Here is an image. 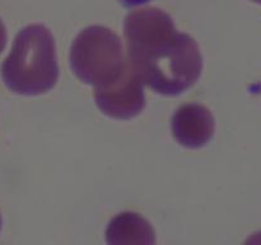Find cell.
<instances>
[{
  "instance_id": "cell-4",
  "label": "cell",
  "mask_w": 261,
  "mask_h": 245,
  "mask_svg": "<svg viewBox=\"0 0 261 245\" xmlns=\"http://www.w3.org/2000/svg\"><path fill=\"white\" fill-rule=\"evenodd\" d=\"M94 100L105 115L114 119L127 120L144 110V84L127 64L117 81L94 88Z\"/></svg>"
},
{
  "instance_id": "cell-7",
  "label": "cell",
  "mask_w": 261,
  "mask_h": 245,
  "mask_svg": "<svg viewBox=\"0 0 261 245\" xmlns=\"http://www.w3.org/2000/svg\"><path fill=\"white\" fill-rule=\"evenodd\" d=\"M5 45H7V30H5L3 20L0 19V54L4 51Z\"/></svg>"
},
{
  "instance_id": "cell-9",
  "label": "cell",
  "mask_w": 261,
  "mask_h": 245,
  "mask_svg": "<svg viewBox=\"0 0 261 245\" xmlns=\"http://www.w3.org/2000/svg\"><path fill=\"white\" fill-rule=\"evenodd\" d=\"M251 2H254V3H257V4H261V0H251Z\"/></svg>"
},
{
  "instance_id": "cell-1",
  "label": "cell",
  "mask_w": 261,
  "mask_h": 245,
  "mask_svg": "<svg viewBox=\"0 0 261 245\" xmlns=\"http://www.w3.org/2000/svg\"><path fill=\"white\" fill-rule=\"evenodd\" d=\"M127 64L135 76L163 96H177L198 82L203 58L193 37L178 32L155 7L135 9L124 22Z\"/></svg>"
},
{
  "instance_id": "cell-5",
  "label": "cell",
  "mask_w": 261,
  "mask_h": 245,
  "mask_svg": "<svg viewBox=\"0 0 261 245\" xmlns=\"http://www.w3.org/2000/svg\"><path fill=\"white\" fill-rule=\"evenodd\" d=\"M172 134L186 148L204 147L214 134V117L205 106L188 104L178 107L172 116Z\"/></svg>"
},
{
  "instance_id": "cell-3",
  "label": "cell",
  "mask_w": 261,
  "mask_h": 245,
  "mask_svg": "<svg viewBox=\"0 0 261 245\" xmlns=\"http://www.w3.org/2000/svg\"><path fill=\"white\" fill-rule=\"evenodd\" d=\"M69 60L76 78L94 88L117 81L127 66L121 40L103 26L84 28L71 43Z\"/></svg>"
},
{
  "instance_id": "cell-10",
  "label": "cell",
  "mask_w": 261,
  "mask_h": 245,
  "mask_svg": "<svg viewBox=\"0 0 261 245\" xmlns=\"http://www.w3.org/2000/svg\"><path fill=\"white\" fill-rule=\"evenodd\" d=\"M0 229H2V216H0Z\"/></svg>"
},
{
  "instance_id": "cell-2",
  "label": "cell",
  "mask_w": 261,
  "mask_h": 245,
  "mask_svg": "<svg viewBox=\"0 0 261 245\" xmlns=\"http://www.w3.org/2000/svg\"><path fill=\"white\" fill-rule=\"evenodd\" d=\"M2 78L12 92L36 96L55 87L59 78L55 38L42 24L18 32L9 55L2 64Z\"/></svg>"
},
{
  "instance_id": "cell-8",
  "label": "cell",
  "mask_w": 261,
  "mask_h": 245,
  "mask_svg": "<svg viewBox=\"0 0 261 245\" xmlns=\"http://www.w3.org/2000/svg\"><path fill=\"white\" fill-rule=\"evenodd\" d=\"M148 2H150V0H119L120 4L125 8H134L138 5L147 4Z\"/></svg>"
},
{
  "instance_id": "cell-6",
  "label": "cell",
  "mask_w": 261,
  "mask_h": 245,
  "mask_svg": "<svg viewBox=\"0 0 261 245\" xmlns=\"http://www.w3.org/2000/svg\"><path fill=\"white\" fill-rule=\"evenodd\" d=\"M106 241L119 244H155V232L149 222L135 212H124L110 221Z\"/></svg>"
}]
</instances>
